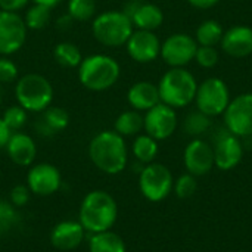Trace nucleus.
<instances>
[{"instance_id": "obj_1", "label": "nucleus", "mask_w": 252, "mask_h": 252, "mask_svg": "<svg viewBox=\"0 0 252 252\" xmlns=\"http://www.w3.org/2000/svg\"><path fill=\"white\" fill-rule=\"evenodd\" d=\"M89 157L96 168L115 176L126 170L128 162V151L126 140L115 130L97 133L89 145Z\"/></svg>"}, {"instance_id": "obj_2", "label": "nucleus", "mask_w": 252, "mask_h": 252, "mask_svg": "<svg viewBox=\"0 0 252 252\" xmlns=\"http://www.w3.org/2000/svg\"><path fill=\"white\" fill-rule=\"evenodd\" d=\"M118 219V205L114 196L105 190L89 192L80 205L78 221L89 233L111 230Z\"/></svg>"}, {"instance_id": "obj_3", "label": "nucleus", "mask_w": 252, "mask_h": 252, "mask_svg": "<svg viewBox=\"0 0 252 252\" xmlns=\"http://www.w3.org/2000/svg\"><path fill=\"white\" fill-rule=\"evenodd\" d=\"M198 81L186 68H170L159 80L158 92L162 103L180 109L195 100Z\"/></svg>"}, {"instance_id": "obj_4", "label": "nucleus", "mask_w": 252, "mask_h": 252, "mask_svg": "<svg viewBox=\"0 0 252 252\" xmlns=\"http://www.w3.org/2000/svg\"><path fill=\"white\" fill-rule=\"evenodd\" d=\"M120 63L108 55H90L78 66L80 83L93 92H103L112 87L120 78Z\"/></svg>"}, {"instance_id": "obj_5", "label": "nucleus", "mask_w": 252, "mask_h": 252, "mask_svg": "<svg viewBox=\"0 0 252 252\" xmlns=\"http://www.w3.org/2000/svg\"><path fill=\"white\" fill-rule=\"evenodd\" d=\"M94 38L108 47H120L127 43L134 31L131 19L118 10H108L97 15L92 24Z\"/></svg>"}, {"instance_id": "obj_6", "label": "nucleus", "mask_w": 252, "mask_h": 252, "mask_svg": "<svg viewBox=\"0 0 252 252\" xmlns=\"http://www.w3.org/2000/svg\"><path fill=\"white\" fill-rule=\"evenodd\" d=\"M19 106L30 112H43L50 106L53 87L50 81L40 74H27L21 77L15 89Z\"/></svg>"}, {"instance_id": "obj_7", "label": "nucleus", "mask_w": 252, "mask_h": 252, "mask_svg": "<svg viewBox=\"0 0 252 252\" xmlns=\"http://www.w3.org/2000/svg\"><path fill=\"white\" fill-rule=\"evenodd\" d=\"M230 100V90L226 81L219 77H210L198 84L193 102L198 111L214 118L224 114Z\"/></svg>"}, {"instance_id": "obj_8", "label": "nucleus", "mask_w": 252, "mask_h": 252, "mask_svg": "<svg viewBox=\"0 0 252 252\" xmlns=\"http://www.w3.org/2000/svg\"><path fill=\"white\" fill-rule=\"evenodd\" d=\"M174 177L168 167L159 162L146 164L139 173V189L151 202L164 201L173 190Z\"/></svg>"}, {"instance_id": "obj_9", "label": "nucleus", "mask_w": 252, "mask_h": 252, "mask_svg": "<svg viewBox=\"0 0 252 252\" xmlns=\"http://www.w3.org/2000/svg\"><path fill=\"white\" fill-rule=\"evenodd\" d=\"M211 146L214 151V165L221 171L236 168L244 158V142L226 127L214 134V143Z\"/></svg>"}, {"instance_id": "obj_10", "label": "nucleus", "mask_w": 252, "mask_h": 252, "mask_svg": "<svg viewBox=\"0 0 252 252\" xmlns=\"http://www.w3.org/2000/svg\"><path fill=\"white\" fill-rule=\"evenodd\" d=\"M224 127L241 139L252 137V93L233 97L226 108Z\"/></svg>"}, {"instance_id": "obj_11", "label": "nucleus", "mask_w": 252, "mask_h": 252, "mask_svg": "<svg viewBox=\"0 0 252 252\" xmlns=\"http://www.w3.org/2000/svg\"><path fill=\"white\" fill-rule=\"evenodd\" d=\"M198 43L186 32H176L161 43L159 56L170 68H185L195 59Z\"/></svg>"}, {"instance_id": "obj_12", "label": "nucleus", "mask_w": 252, "mask_h": 252, "mask_svg": "<svg viewBox=\"0 0 252 252\" xmlns=\"http://www.w3.org/2000/svg\"><path fill=\"white\" fill-rule=\"evenodd\" d=\"M27 40L25 21L16 12L0 10V55L18 52Z\"/></svg>"}, {"instance_id": "obj_13", "label": "nucleus", "mask_w": 252, "mask_h": 252, "mask_svg": "<svg viewBox=\"0 0 252 252\" xmlns=\"http://www.w3.org/2000/svg\"><path fill=\"white\" fill-rule=\"evenodd\" d=\"M145 126L143 130L146 134L154 137L155 140H165L173 136L177 128V114L171 106L159 102L149 111H146L143 117Z\"/></svg>"}, {"instance_id": "obj_14", "label": "nucleus", "mask_w": 252, "mask_h": 252, "mask_svg": "<svg viewBox=\"0 0 252 252\" xmlns=\"http://www.w3.org/2000/svg\"><path fill=\"white\" fill-rule=\"evenodd\" d=\"M183 162H185L188 173L195 177L208 174L216 167L213 146L202 139H198V137L193 139L185 148Z\"/></svg>"}, {"instance_id": "obj_15", "label": "nucleus", "mask_w": 252, "mask_h": 252, "mask_svg": "<svg viewBox=\"0 0 252 252\" xmlns=\"http://www.w3.org/2000/svg\"><path fill=\"white\" fill-rule=\"evenodd\" d=\"M62 177L59 170L47 162L35 164L27 174V186L37 196H50L59 190Z\"/></svg>"}, {"instance_id": "obj_16", "label": "nucleus", "mask_w": 252, "mask_h": 252, "mask_svg": "<svg viewBox=\"0 0 252 252\" xmlns=\"http://www.w3.org/2000/svg\"><path fill=\"white\" fill-rule=\"evenodd\" d=\"M127 53L139 63L154 62L161 53V41L154 31L136 30L126 43Z\"/></svg>"}, {"instance_id": "obj_17", "label": "nucleus", "mask_w": 252, "mask_h": 252, "mask_svg": "<svg viewBox=\"0 0 252 252\" xmlns=\"http://www.w3.org/2000/svg\"><path fill=\"white\" fill-rule=\"evenodd\" d=\"M133 22V27L145 31H155L164 22V13L159 6L154 3H145L140 0H131L123 10Z\"/></svg>"}, {"instance_id": "obj_18", "label": "nucleus", "mask_w": 252, "mask_h": 252, "mask_svg": "<svg viewBox=\"0 0 252 252\" xmlns=\"http://www.w3.org/2000/svg\"><path fill=\"white\" fill-rule=\"evenodd\" d=\"M220 46L230 58H247L252 53V28L247 25H235L224 31Z\"/></svg>"}, {"instance_id": "obj_19", "label": "nucleus", "mask_w": 252, "mask_h": 252, "mask_svg": "<svg viewBox=\"0 0 252 252\" xmlns=\"http://www.w3.org/2000/svg\"><path fill=\"white\" fill-rule=\"evenodd\" d=\"M84 227L80 221L65 220L58 223L50 232V244L59 251H72L78 248L84 239Z\"/></svg>"}, {"instance_id": "obj_20", "label": "nucleus", "mask_w": 252, "mask_h": 252, "mask_svg": "<svg viewBox=\"0 0 252 252\" xmlns=\"http://www.w3.org/2000/svg\"><path fill=\"white\" fill-rule=\"evenodd\" d=\"M6 151H7V155L12 159V162H15L16 165H21V167L31 165L37 157V146H35L34 139L21 131L12 133V136L6 145Z\"/></svg>"}, {"instance_id": "obj_21", "label": "nucleus", "mask_w": 252, "mask_h": 252, "mask_svg": "<svg viewBox=\"0 0 252 252\" xmlns=\"http://www.w3.org/2000/svg\"><path fill=\"white\" fill-rule=\"evenodd\" d=\"M127 100L130 106L136 111H149L161 102L158 86L151 81L134 83L127 93Z\"/></svg>"}, {"instance_id": "obj_22", "label": "nucleus", "mask_w": 252, "mask_h": 252, "mask_svg": "<svg viewBox=\"0 0 252 252\" xmlns=\"http://www.w3.org/2000/svg\"><path fill=\"white\" fill-rule=\"evenodd\" d=\"M69 124V115L63 108L49 106L43 111V115L37 121V131L43 136H53L65 130Z\"/></svg>"}, {"instance_id": "obj_23", "label": "nucleus", "mask_w": 252, "mask_h": 252, "mask_svg": "<svg viewBox=\"0 0 252 252\" xmlns=\"http://www.w3.org/2000/svg\"><path fill=\"white\" fill-rule=\"evenodd\" d=\"M89 252H127L124 239L112 232L105 230L93 233L89 239Z\"/></svg>"}, {"instance_id": "obj_24", "label": "nucleus", "mask_w": 252, "mask_h": 252, "mask_svg": "<svg viewBox=\"0 0 252 252\" xmlns=\"http://www.w3.org/2000/svg\"><path fill=\"white\" fill-rule=\"evenodd\" d=\"M158 140L151 137L149 134H140L134 139L131 145V152L137 162L140 164H151L158 155Z\"/></svg>"}, {"instance_id": "obj_25", "label": "nucleus", "mask_w": 252, "mask_h": 252, "mask_svg": "<svg viewBox=\"0 0 252 252\" xmlns=\"http://www.w3.org/2000/svg\"><path fill=\"white\" fill-rule=\"evenodd\" d=\"M145 121H143V115L133 109V111H126L121 115H118V118L115 120L114 128L118 134L124 136H136L143 130Z\"/></svg>"}, {"instance_id": "obj_26", "label": "nucleus", "mask_w": 252, "mask_h": 252, "mask_svg": "<svg viewBox=\"0 0 252 252\" xmlns=\"http://www.w3.org/2000/svg\"><path fill=\"white\" fill-rule=\"evenodd\" d=\"M223 27L214 21V19H207L204 22H201V25L196 28L195 32V40L198 43V46H213L216 47L217 44H220L221 38H223Z\"/></svg>"}, {"instance_id": "obj_27", "label": "nucleus", "mask_w": 252, "mask_h": 252, "mask_svg": "<svg viewBox=\"0 0 252 252\" xmlns=\"http://www.w3.org/2000/svg\"><path fill=\"white\" fill-rule=\"evenodd\" d=\"M213 126L211 117L205 115L201 111H192L186 115L185 121H183V130L186 134L192 136V137H199L204 133H207Z\"/></svg>"}, {"instance_id": "obj_28", "label": "nucleus", "mask_w": 252, "mask_h": 252, "mask_svg": "<svg viewBox=\"0 0 252 252\" xmlns=\"http://www.w3.org/2000/svg\"><path fill=\"white\" fill-rule=\"evenodd\" d=\"M53 56L58 63H61L62 66H66V68L80 66L81 61H83L80 49L75 44L68 43V41L56 44V47L53 50Z\"/></svg>"}, {"instance_id": "obj_29", "label": "nucleus", "mask_w": 252, "mask_h": 252, "mask_svg": "<svg viewBox=\"0 0 252 252\" xmlns=\"http://www.w3.org/2000/svg\"><path fill=\"white\" fill-rule=\"evenodd\" d=\"M50 19V7L43 4H34L25 13V25L30 30H41L49 24Z\"/></svg>"}, {"instance_id": "obj_30", "label": "nucleus", "mask_w": 252, "mask_h": 252, "mask_svg": "<svg viewBox=\"0 0 252 252\" xmlns=\"http://www.w3.org/2000/svg\"><path fill=\"white\" fill-rule=\"evenodd\" d=\"M96 12V0H69L68 15L75 21H89Z\"/></svg>"}, {"instance_id": "obj_31", "label": "nucleus", "mask_w": 252, "mask_h": 252, "mask_svg": "<svg viewBox=\"0 0 252 252\" xmlns=\"http://www.w3.org/2000/svg\"><path fill=\"white\" fill-rule=\"evenodd\" d=\"M19 214L16 207L7 201H0V235L9 233L18 223Z\"/></svg>"}, {"instance_id": "obj_32", "label": "nucleus", "mask_w": 252, "mask_h": 252, "mask_svg": "<svg viewBox=\"0 0 252 252\" xmlns=\"http://www.w3.org/2000/svg\"><path fill=\"white\" fill-rule=\"evenodd\" d=\"M196 189H198L196 177L189 174V173L182 174L177 180H174L173 190H174V193H176V196L179 199H188V198L193 196Z\"/></svg>"}, {"instance_id": "obj_33", "label": "nucleus", "mask_w": 252, "mask_h": 252, "mask_svg": "<svg viewBox=\"0 0 252 252\" xmlns=\"http://www.w3.org/2000/svg\"><path fill=\"white\" fill-rule=\"evenodd\" d=\"M1 120L10 131H19L27 123V111L22 106H10L4 111Z\"/></svg>"}, {"instance_id": "obj_34", "label": "nucleus", "mask_w": 252, "mask_h": 252, "mask_svg": "<svg viewBox=\"0 0 252 252\" xmlns=\"http://www.w3.org/2000/svg\"><path fill=\"white\" fill-rule=\"evenodd\" d=\"M195 61L202 68H214L220 61V53L213 46H198L195 53Z\"/></svg>"}, {"instance_id": "obj_35", "label": "nucleus", "mask_w": 252, "mask_h": 252, "mask_svg": "<svg viewBox=\"0 0 252 252\" xmlns=\"http://www.w3.org/2000/svg\"><path fill=\"white\" fill-rule=\"evenodd\" d=\"M18 77V66L10 59L0 58V84H7L15 81Z\"/></svg>"}, {"instance_id": "obj_36", "label": "nucleus", "mask_w": 252, "mask_h": 252, "mask_svg": "<svg viewBox=\"0 0 252 252\" xmlns=\"http://www.w3.org/2000/svg\"><path fill=\"white\" fill-rule=\"evenodd\" d=\"M30 196H31V190L28 189V186H24V185H16L12 190H10V195H9V202L16 207V208H21V207H25L30 201Z\"/></svg>"}, {"instance_id": "obj_37", "label": "nucleus", "mask_w": 252, "mask_h": 252, "mask_svg": "<svg viewBox=\"0 0 252 252\" xmlns=\"http://www.w3.org/2000/svg\"><path fill=\"white\" fill-rule=\"evenodd\" d=\"M30 0H0V9L6 12H18L21 10Z\"/></svg>"}, {"instance_id": "obj_38", "label": "nucleus", "mask_w": 252, "mask_h": 252, "mask_svg": "<svg viewBox=\"0 0 252 252\" xmlns=\"http://www.w3.org/2000/svg\"><path fill=\"white\" fill-rule=\"evenodd\" d=\"M10 136H12V131H10L9 127L4 124V121L0 118V149H1V148H6V145H7Z\"/></svg>"}, {"instance_id": "obj_39", "label": "nucleus", "mask_w": 252, "mask_h": 252, "mask_svg": "<svg viewBox=\"0 0 252 252\" xmlns=\"http://www.w3.org/2000/svg\"><path fill=\"white\" fill-rule=\"evenodd\" d=\"M220 0H188V3L196 9H211L219 4Z\"/></svg>"}, {"instance_id": "obj_40", "label": "nucleus", "mask_w": 252, "mask_h": 252, "mask_svg": "<svg viewBox=\"0 0 252 252\" xmlns=\"http://www.w3.org/2000/svg\"><path fill=\"white\" fill-rule=\"evenodd\" d=\"M71 25H72V18L69 15L61 16L58 19V28H61V30H68V28H71Z\"/></svg>"}, {"instance_id": "obj_41", "label": "nucleus", "mask_w": 252, "mask_h": 252, "mask_svg": "<svg viewBox=\"0 0 252 252\" xmlns=\"http://www.w3.org/2000/svg\"><path fill=\"white\" fill-rule=\"evenodd\" d=\"M34 3H37V4H43V6H47V7H55L61 0H32Z\"/></svg>"}, {"instance_id": "obj_42", "label": "nucleus", "mask_w": 252, "mask_h": 252, "mask_svg": "<svg viewBox=\"0 0 252 252\" xmlns=\"http://www.w3.org/2000/svg\"><path fill=\"white\" fill-rule=\"evenodd\" d=\"M3 100V89H1V84H0V102Z\"/></svg>"}]
</instances>
